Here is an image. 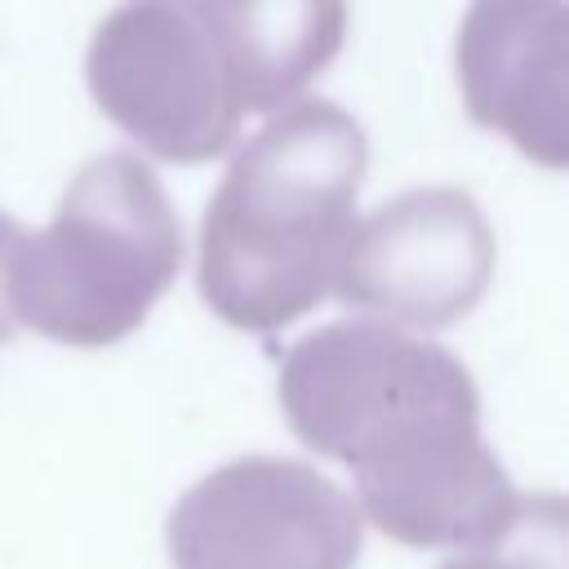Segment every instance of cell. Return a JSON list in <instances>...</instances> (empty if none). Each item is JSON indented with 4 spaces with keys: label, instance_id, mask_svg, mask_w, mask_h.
Listing matches in <instances>:
<instances>
[{
    "label": "cell",
    "instance_id": "obj_1",
    "mask_svg": "<svg viewBox=\"0 0 569 569\" xmlns=\"http://www.w3.org/2000/svg\"><path fill=\"white\" fill-rule=\"evenodd\" d=\"M280 409L307 449L356 471L360 516L405 547L476 551L525 511L467 365L431 338L382 320L311 329L280 360Z\"/></svg>",
    "mask_w": 569,
    "mask_h": 569
},
{
    "label": "cell",
    "instance_id": "obj_2",
    "mask_svg": "<svg viewBox=\"0 0 569 569\" xmlns=\"http://www.w3.org/2000/svg\"><path fill=\"white\" fill-rule=\"evenodd\" d=\"M369 164L365 129L325 98L289 102L227 164L200 222V298L218 320L271 333L333 293Z\"/></svg>",
    "mask_w": 569,
    "mask_h": 569
},
{
    "label": "cell",
    "instance_id": "obj_3",
    "mask_svg": "<svg viewBox=\"0 0 569 569\" xmlns=\"http://www.w3.org/2000/svg\"><path fill=\"white\" fill-rule=\"evenodd\" d=\"M182 267V227L133 151H102L76 169L44 231H27L9 271L13 320L67 347L133 333Z\"/></svg>",
    "mask_w": 569,
    "mask_h": 569
},
{
    "label": "cell",
    "instance_id": "obj_4",
    "mask_svg": "<svg viewBox=\"0 0 569 569\" xmlns=\"http://www.w3.org/2000/svg\"><path fill=\"white\" fill-rule=\"evenodd\" d=\"M93 102L160 160L222 156L240 129V93L204 0H120L84 53Z\"/></svg>",
    "mask_w": 569,
    "mask_h": 569
},
{
    "label": "cell",
    "instance_id": "obj_5",
    "mask_svg": "<svg viewBox=\"0 0 569 569\" xmlns=\"http://www.w3.org/2000/svg\"><path fill=\"white\" fill-rule=\"evenodd\" d=\"M360 507L298 458L249 453L200 476L169 511L173 569H351Z\"/></svg>",
    "mask_w": 569,
    "mask_h": 569
},
{
    "label": "cell",
    "instance_id": "obj_6",
    "mask_svg": "<svg viewBox=\"0 0 569 569\" xmlns=\"http://www.w3.org/2000/svg\"><path fill=\"white\" fill-rule=\"evenodd\" d=\"M493 271V231L476 196L413 187L351 222L333 293L382 325L440 329L467 316Z\"/></svg>",
    "mask_w": 569,
    "mask_h": 569
},
{
    "label": "cell",
    "instance_id": "obj_7",
    "mask_svg": "<svg viewBox=\"0 0 569 569\" xmlns=\"http://www.w3.org/2000/svg\"><path fill=\"white\" fill-rule=\"evenodd\" d=\"M453 67L476 124L565 169V0H471Z\"/></svg>",
    "mask_w": 569,
    "mask_h": 569
},
{
    "label": "cell",
    "instance_id": "obj_8",
    "mask_svg": "<svg viewBox=\"0 0 569 569\" xmlns=\"http://www.w3.org/2000/svg\"><path fill=\"white\" fill-rule=\"evenodd\" d=\"M244 111H276L333 62L347 0H204Z\"/></svg>",
    "mask_w": 569,
    "mask_h": 569
},
{
    "label": "cell",
    "instance_id": "obj_9",
    "mask_svg": "<svg viewBox=\"0 0 569 569\" xmlns=\"http://www.w3.org/2000/svg\"><path fill=\"white\" fill-rule=\"evenodd\" d=\"M440 569H565V502L556 493L525 498V511L507 538L462 551Z\"/></svg>",
    "mask_w": 569,
    "mask_h": 569
},
{
    "label": "cell",
    "instance_id": "obj_10",
    "mask_svg": "<svg viewBox=\"0 0 569 569\" xmlns=\"http://www.w3.org/2000/svg\"><path fill=\"white\" fill-rule=\"evenodd\" d=\"M22 236H27V231H22L9 213H0V342L13 338V329H18V320H13V302H9V271H13V258H18Z\"/></svg>",
    "mask_w": 569,
    "mask_h": 569
}]
</instances>
